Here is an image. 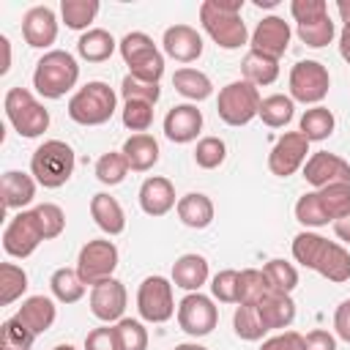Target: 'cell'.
<instances>
[{
	"label": "cell",
	"instance_id": "cell-1",
	"mask_svg": "<svg viewBox=\"0 0 350 350\" xmlns=\"http://www.w3.org/2000/svg\"><path fill=\"white\" fill-rule=\"evenodd\" d=\"M293 257L309 271H317L323 279L342 284L350 279V252L342 243H334L317 232L301 230L293 238Z\"/></svg>",
	"mask_w": 350,
	"mask_h": 350
},
{
	"label": "cell",
	"instance_id": "cell-2",
	"mask_svg": "<svg viewBox=\"0 0 350 350\" xmlns=\"http://www.w3.org/2000/svg\"><path fill=\"white\" fill-rule=\"evenodd\" d=\"M243 0H205L200 5V22L202 30L213 38L221 49H241L249 41L246 22L241 19Z\"/></svg>",
	"mask_w": 350,
	"mask_h": 350
},
{
	"label": "cell",
	"instance_id": "cell-3",
	"mask_svg": "<svg viewBox=\"0 0 350 350\" xmlns=\"http://www.w3.org/2000/svg\"><path fill=\"white\" fill-rule=\"evenodd\" d=\"M79 79V63L66 49H49L36 63L33 88L44 98H63Z\"/></svg>",
	"mask_w": 350,
	"mask_h": 350
},
{
	"label": "cell",
	"instance_id": "cell-4",
	"mask_svg": "<svg viewBox=\"0 0 350 350\" xmlns=\"http://www.w3.org/2000/svg\"><path fill=\"white\" fill-rule=\"evenodd\" d=\"M74 148L63 139H44L30 156V175L44 189H60L74 175Z\"/></svg>",
	"mask_w": 350,
	"mask_h": 350
},
{
	"label": "cell",
	"instance_id": "cell-5",
	"mask_svg": "<svg viewBox=\"0 0 350 350\" xmlns=\"http://www.w3.org/2000/svg\"><path fill=\"white\" fill-rule=\"evenodd\" d=\"M66 109H68V118L79 126H104L118 109V96L107 82L93 79L68 98Z\"/></svg>",
	"mask_w": 350,
	"mask_h": 350
},
{
	"label": "cell",
	"instance_id": "cell-6",
	"mask_svg": "<svg viewBox=\"0 0 350 350\" xmlns=\"http://www.w3.org/2000/svg\"><path fill=\"white\" fill-rule=\"evenodd\" d=\"M3 109L14 131L25 139H36L49 129V109L27 88H8Z\"/></svg>",
	"mask_w": 350,
	"mask_h": 350
},
{
	"label": "cell",
	"instance_id": "cell-7",
	"mask_svg": "<svg viewBox=\"0 0 350 350\" xmlns=\"http://www.w3.org/2000/svg\"><path fill=\"white\" fill-rule=\"evenodd\" d=\"M118 52L123 63L129 66L131 77H139L145 82H159L164 77V55L153 44V38L142 30H131L118 41Z\"/></svg>",
	"mask_w": 350,
	"mask_h": 350
},
{
	"label": "cell",
	"instance_id": "cell-8",
	"mask_svg": "<svg viewBox=\"0 0 350 350\" xmlns=\"http://www.w3.org/2000/svg\"><path fill=\"white\" fill-rule=\"evenodd\" d=\"M260 90L246 82V79H235V82H227L221 90H219V98H216V112L219 118L227 123V126H246L257 118L260 112Z\"/></svg>",
	"mask_w": 350,
	"mask_h": 350
},
{
	"label": "cell",
	"instance_id": "cell-9",
	"mask_svg": "<svg viewBox=\"0 0 350 350\" xmlns=\"http://www.w3.org/2000/svg\"><path fill=\"white\" fill-rule=\"evenodd\" d=\"M118 260H120V252L112 241L107 238H93L88 241L82 249H79V257H77V273L85 284L96 287L107 279H112L115 268H118Z\"/></svg>",
	"mask_w": 350,
	"mask_h": 350
},
{
	"label": "cell",
	"instance_id": "cell-10",
	"mask_svg": "<svg viewBox=\"0 0 350 350\" xmlns=\"http://www.w3.org/2000/svg\"><path fill=\"white\" fill-rule=\"evenodd\" d=\"M331 74L317 60H298L290 68V98L301 104H320L328 96Z\"/></svg>",
	"mask_w": 350,
	"mask_h": 350
},
{
	"label": "cell",
	"instance_id": "cell-11",
	"mask_svg": "<svg viewBox=\"0 0 350 350\" xmlns=\"http://www.w3.org/2000/svg\"><path fill=\"white\" fill-rule=\"evenodd\" d=\"M137 312L145 323H167L175 314L172 282L164 276H145L137 290Z\"/></svg>",
	"mask_w": 350,
	"mask_h": 350
},
{
	"label": "cell",
	"instance_id": "cell-12",
	"mask_svg": "<svg viewBox=\"0 0 350 350\" xmlns=\"http://www.w3.org/2000/svg\"><path fill=\"white\" fill-rule=\"evenodd\" d=\"M41 241H46V238H44L36 211H19L3 230V249L8 257H16V260L30 257Z\"/></svg>",
	"mask_w": 350,
	"mask_h": 350
},
{
	"label": "cell",
	"instance_id": "cell-13",
	"mask_svg": "<svg viewBox=\"0 0 350 350\" xmlns=\"http://www.w3.org/2000/svg\"><path fill=\"white\" fill-rule=\"evenodd\" d=\"M219 323V309L213 304V298L202 295V293H186L178 304V325L180 331H186L189 336L200 339L208 336Z\"/></svg>",
	"mask_w": 350,
	"mask_h": 350
},
{
	"label": "cell",
	"instance_id": "cell-14",
	"mask_svg": "<svg viewBox=\"0 0 350 350\" xmlns=\"http://www.w3.org/2000/svg\"><path fill=\"white\" fill-rule=\"evenodd\" d=\"M306 153H309V139L301 131H284L268 153V170L276 178H290L306 164L309 159Z\"/></svg>",
	"mask_w": 350,
	"mask_h": 350
},
{
	"label": "cell",
	"instance_id": "cell-15",
	"mask_svg": "<svg viewBox=\"0 0 350 350\" xmlns=\"http://www.w3.org/2000/svg\"><path fill=\"white\" fill-rule=\"evenodd\" d=\"M126 301H129L126 284L120 279H115V276L107 279V282H101V284H96V287H90V312L104 325L123 320Z\"/></svg>",
	"mask_w": 350,
	"mask_h": 350
},
{
	"label": "cell",
	"instance_id": "cell-16",
	"mask_svg": "<svg viewBox=\"0 0 350 350\" xmlns=\"http://www.w3.org/2000/svg\"><path fill=\"white\" fill-rule=\"evenodd\" d=\"M304 178L314 189H325L334 183H350V164L328 150H317L304 164Z\"/></svg>",
	"mask_w": 350,
	"mask_h": 350
},
{
	"label": "cell",
	"instance_id": "cell-17",
	"mask_svg": "<svg viewBox=\"0 0 350 350\" xmlns=\"http://www.w3.org/2000/svg\"><path fill=\"white\" fill-rule=\"evenodd\" d=\"M290 36H293L290 25H287L282 16L271 14V16H262V19L257 22V27H254L249 44H252L254 52L279 60V57L287 52V46H290Z\"/></svg>",
	"mask_w": 350,
	"mask_h": 350
},
{
	"label": "cell",
	"instance_id": "cell-18",
	"mask_svg": "<svg viewBox=\"0 0 350 350\" xmlns=\"http://www.w3.org/2000/svg\"><path fill=\"white\" fill-rule=\"evenodd\" d=\"M22 36L27 46L33 49H46L57 38V16L49 5H33L22 16Z\"/></svg>",
	"mask_w": 350,
	"mask_h": 350
},
{
	"label": "cell",
	"instance_id": "cell-19",
	"mask_svg": "<svg viewBox=\"0 0 350 350\" xmlns=\"http://www.w3.org/2000/svg\"><path fill=\"white\" fill-rule=\"evenodd\" d=\"M202 131V112L194 104H175L164 115V137L175 145L194 142Z\"/></svg>",
	"mask_w": 350,
	"mask_h": 350
},
{
	"label": "cell",
	"instance_id": "cell-20",
	"mask_svg": "<svg viewBox=\"0 0 350 350\" xmlns=\"http://www.w3.org/2000/svg\"><path fill=\"white\" fill-rule=\"evenodd\" d=\"M175 205H178V197H175V186H172L170 178L150 175V178L142 180V186H139V208H142V213L159 219V216H167Z\"/></svg>",
	"mask_w": 350,
	"mask_h": 350
},
{
	"label": "cell",
	"instance_id": "cell-21",
	"mask_svg": "<svg viewBox=\"0 0 350 350\" xmlns=\"http://www.w3.org/2000/svg\"><path fill=\"white\" fill-rule=\"evenodd\" d=\"M164 55L178 63H194L202 55V36L191 25H172L161 36Z\"/></svg>",
	"mask_w": 350,
	"mask_h": 350
},
{
	"label": "cell",
	"instance_id": "cell-22",
	"mask_svg": "<svg viewBox=\"0 0 350 350\" xmlns=\"http://www.w3.org/2000/svg\"><path fill=\"white\" fill-rule=\"evenodd\" d=\"M0 194L8 211H25V205H30L36 197V178L19 170H8L0 178Z\"/></svg>",
	"mask_w": 350,
	"mask_h": 350
},
{
	"label": "cell",
	"instance_id": "cell-23",
	"mask_svg": "<svg viewBox=\"0 0 350 350\" xmlns=\"http://www.w3.org/2000/svg\"><path fill=\"white\" fill-rule=\"evenodd\" d=\"M208 282V260L197 252L180 254L172 262V284L186 293H200V287Z\"/></svg>",
	"mask_w": 350,
	"mask_h": 350
},
{
	"label": "cell",
	"instance_id": "cell-24",
	"mask_svg": "<svg viewBox=\"0 0 350 350\" xmlns=\"http://www.w3.org/2000/svg\"><path fill=\"white\" fill-rule=\"evenodd\" d=\"M16 317H19L36 336H41V334H46V331L52 328V323H55V317H57V306H55V301H52L49 295H30V298L22 301Z\"/></svg>",
	"mask_w": 350,
	"mask_h": 350
},
{
	"label": "cell",
	"instance_id": "cell-25",
	"mask_svg": "<svg viewBox=\"0 0 350 350\" xmlns=\"http://www.w3.org/2000/svg\"><path fill=\"white\" fill-rule=\"evenodd\" d=\"M90 216L98 224V230L107 235H120L126 230V213L120 202L107 191H98L90 197Z\"/></svg>",
	"mask_w": 350,
	"mask_h": 350
},
{
	"label": "cell",
	"instance_id": "cell-26",
	"mask_svg": "<svg viewBox=\"0 0 350 350\" xmlns=\"http://www.w3.org/2000/svg\"><path fill=\"white\" fill-rule=\"evenodd\" d=\"M257 309H260V317H262V323H265L268 331L287 328L295 320V301L290 295H284V293L268 290L262 295V301H257Z\"/></svg>",
	"mask_w": 350,
	"mask_h": 350
},
{
	"label": "cell",
	"instance_id": "cell-27",
	"mask_svg": "<svg viewBox=\"0 0 350 350\" xmlns=\"http://www.w3.org/2000/svg\"><path fill=\"white\" fill-rule=\"evenodd\" d=\"M120 153L126 156L131 172H148V170L156 167L161 150H159L156 137H150V134H131V137L123 142Z\"/></svg>",
	"mask_w": 350,
	"mask_h": 350
},
{
	"label": "cell",
	"instance_id": "cell-28",
	"mask_svg": "<svg viewBox=\"0 0 350 350\" xmlns=\"http://www.w3.org/2000/svg\"><path fill=\"white\" fill-rule=\"evenodd\" d=\"M175 211H178V219H180L186 227H191V230H205V227H211L213 213H216L211 197L202 194V191H189V194L178 197Z\"/></svg>",
	"mask_w": 350,
	"mask_h": 350
},
{
	"label": "cell",
	"instance_id": "cell-29",
	"mask_svg": "<svg viewBox=\"0 0 350 350\" xmlns=\"http://www.w3.org/2000/svg\"><path fill=\"white\" fill-rule=\"evenodd\" d=\"M115 49H118V41L104 27H90L77 41V55L82 60H88V63H104V60L112 57Z\"/></svg>",
	"mask_w": 350,
	"mask_h": 350
},
{
	"label": "cell",
	"instance_id": "cell-30",
	"mask_svg": "<svg viewBox=\"0 0 350 350\" xmlns=\"http://www.w3.org/2000/svg\"><path fill=\"white\" fill-rule=\"evenodd\" d=\"M241 74L246 82H252L254 88H265V85H273L276 77H279V60L268 57V55H260L254 49H249L241 60Z\"/></svg>",
	"mask_w": 350,
	"mask_h": 350
},
{
	"label": "cell",
	"instance_id": "cell-31",
	"mask_svg": "<svg viewBox=\"0 0 350 350\" xmlns=\"http://www.w3.org/2000/svg\"><path fill=\"white\" fill-rule=\"evenodd\" d=\"M172 88L189 101H205L213 93L211 77L205 71H200V68H178L172 74Z\"/></svg>",
	"mask_w": 350,
	"mask_h": 350
},
{
	"label": "cell",
	"instance_id": "cell-32",
	"mask_svg": "<svg viewBox=\"0 0 350 350\" xmlns=\"http://www.w3.org/2000/svg\"><path fill=\"white\" fill-rule=\"evenodd\" d=\"M334 129H336V118H334V112H331L328 107H323V104L306 109V112L301 115V123H298V131H301L309 142H323V139H328V137L334 134Z\"/></svg>",
	"mask_w": 350,
	"mask_h": 350
},
{
	"label": "cell",
	"instance_id": "cell-33",
	"mask_svg": "<svg viewBox=\"0 0 350 350\" xmlns=\"http://www.w3.org/2000/svg\"><path fill=\"white\" fill-rule=\"evenodd\" d=\"M295 115V101L284 93H271L260 101V112L257 118L268 126V129H284Z\"/></svg>",
	"mask_w": 350,
	"mask_h": 350
},
{
	"label": "cell",
	"instance_id": "cell-34",
	"mask_svg": "<svg viewBox=\"0 0 350 350\" xmlns=\"http://www.w3.org/2000/svg\"><path fill=\"white\" fill-rule=\"evenodd\" d=\"M232 328H235V334L243 342H260L268 334V328H265V323L260 317L257 304H238L235 314H232Z\"/></svg>",
	"mask_w": 350,
	"mask_h": 350
},
{
	"label": "cell",
	"instance_id": "cell-35",
	"mask_svg": "<svg viewBox=\"0 0 350 350\" xmlns=\"http://www.w3.org/2000/svg\"><path fill=\"white\" fill-rule=\"evenodd\" d=\"M85 282L79 279L77 268H57L49 276V290L60 304H77L85 295Z\"/></svg>",
	"mask_w": 350,
	"mask_h": 350
},
{
	"label": "cell",
	"instance_id": "cell-36",
	"mask_svg": "<svg viewBox=\"0 0 350 350\" xmlns=\"http://www.w3.org/2000/svg\"><path fill=\"white\" fill-rule=\"evenodd\" d=\"M317 197H320V205L328 216V221H339L350 213V183H334V186H325V189H314Z\"/></svg>",
	"mask_w": 350,
	"mask_h": 350
},
{
	"label": "cell",
	"instance_id": "cell-37",
	"mask_svg": "<svg viewBox=\"0 0 350 350\" xmlns=\"http://www.w3.org/2000/svg\"><path fill=\"white\" fill-rule=\"evenodd\" d=\"M262 273H265L268 287H271L273 293L290 295V293L298 287V271H295V265L287 262V260H282V257L268 260V262L262 265Z\"/></svg>",
	"mask_w": 350,
	"mask_h": 350
},
{
	"label": "cell",
	"instance_id": "cell-38",
	"mask_svg": "<svg viewBox=\"0 0 350 350\" xmlns=\"http://www.w3.org/2000/svg\"><path fill=\"white\" fill-rule=\"evenodd\" d=\"M27 290V273L22 265L16 262H3L0 265V304L11 306L14 301H19Z\"/></svg>",
	"mask_w": 350,
	"mask_h": 350
},
{
	"label": "cell",
	"instance_id": "cell-39",
	"mask_svg": "<svg viewBox=\"0 0 350 350\" xmlns=\"http://www.w3.org/2000/svg\"><path fill=\"white\" fill-rule=\"evenodd\" d=\"M98 0H63L60 3V16L68 30H90L88 25L98 14Z\"/></svg>",
	"mask_w": 350,
	"mask_h": 350
},
{
	"label": "cell",
	"instance_id": "cell-40",
	"mask_svg": "<svg viewBox=\"0 0 350 350\" xmlns=\"http://www.w3.org/2000/svg\"><path fill=\"white\" fill-rule=\"evenodd\" d=\"M129 175V161L120 150H109V153H101L98 161H96V178L98 183L104 186H118L123 183V178Z\"/></svg>",
	"mask_w": 350,
	"mask_h": 350
},
{
	"label": "cell",
	"instance_id": "cell-41",
	"mask_svg": "<svg viewBox=\"0 0 350 350\" xmlns=\"http://www.w3.org/2000/svg\"><path fill=\"white\" fill-rule=\"evenodd\" d=\"M115 342L118 350H148V328L134 317H123L115 323Z\"/></svg>",
	"mask_w": 350,
	"mask_h": 350
},
{
	"label": "cell",
	"instance_id": "cell-42",
	"mask_svg": "<svg viewBox=\"0 0 350 350\" xmlns=\"http://www.w3.org/2000/svg\"><path fill=\"white\" fill-rule=\"evenodd\" d=\"M36 342V334L14 314L0 325V350H30Z\"/></svg>",
	"mask_w": 350,
	"mask_h": 350
},
{
	"label": "cell",
	"instance_id": "cell-43",
	"mask_svg": "<svg viewBox=\"0 0 350 350\" xmlns=\"http://www.w3.org/2000/svg\"><path fill=\"white\" fill-rule=\"evenodd\" d=\"M271 287H268V279H265V273L262 271H257V268H243L241 273H238V304H257V301H262V295L268 293ZM235 304V306H238Z\"/></svg>",
	"mask_w": 350,
	"mask_h": 350
},
{
	"label": "cell",
	"instance_id": "cell-44",
	"mask_svg": "<svg viewBox=\"0 0 350 350\" xmlns=\"http://www.w3.org/2000/svg\"><path fill=\"white\" fill-rule=\"evenodd\" d=\"M295 33H298V38H301L306 46H312V49H320V46H328V44L334 41V36H336V27H334L331 16L325 14V16L314 19V22L298 25V27H295Z\"/></svg>",
	"mask_w": 350,
	"mask_h": 350
},
{
	"label": "cell",
	"instance_id": "cell-45",
	"mask_svg": "<svg viewBox=\"0 0 350 350\" xmlns=\"http://www.w3.org/2000/svg\"><path fill=\"white\" fill-rule=\"evenodd\" d=\"M120 96H123V101H148L156 107V101L161 98V88H159V82H145L139 77L126 74L120 79Z\"/></svg>",
	"mask_w": 350,
	"mask_h": 350
},
{
	"label": "cell",
	"instance_id": "cell-46",
	"mask_svg": "<svg viewBox=\"0 0 350 350\" xmlns=\"http://www.w3.org/2000/svg\"><path fill=\"white\" fill-rule=\"evenodd\" d=\"M224 159H227V145L221 137H202L194 148V161L202 170H216L224 164Z\"/></svg>",
	"mask_w": 350,
	"mask_h": 350
},
{
	"label": "cell",
	"instance_id": "cell-47",
	"mask_svg": "<svg viewBox=\"0 0 350 350\" xmlns=\"http://www.w3.org/2000/svg\"><path fill=\"white\" fill-rule=\"evenodd\" d=\"M120 120L129 131H137V134H145L153 123V104L148 101H123V109H120Z\"/></svg>",
	"mask_w": 350,
	"mask_h": 350
},
{
	"label": "cell",
	"instance_id": "cell-48",
	"mask_svg": "<svg viewBox=\"0 0 350 350\" xmlns=\"http://www.w3.org/2000/svg\"><path fill=\"white\" fill-rule=\"evenodd\" d=\"M295 219H298L306 230H309V227H325V224H328V216H325V211H323V205H320L317 191H306V194L298 197V202H295Z\"/></svg>",
	"mask_w": 350,
	"mask_h": 350
},
{
	"label": "cell",
	"instance_id": "cell-49",
	"mask_svg": "<svg viewBox=\"0 0 350 350\" xmlns=\"http://www.w3.org/2000/svg\"><path fill=\"white\" fill-rule=\"evenodd\" d=\"M33 211H36V216H38V221H41V230H44V238H46V241L57 238V235L66 230V213H63L60 205H55V202H41V205H36Z\"/></svg>",
	"mask_w": 350,
	"mask_h": 350
},
{
	"label": "cell",
	"instance_id": "cell-50",
	"mask_svg": "<svg viewBox=\"0 0 350 350\" xmlns=\"http://www.w3.org/2000/svg\"><path fill=\"white\" fill-rule=\"evenodd\" d=\"M238 273L235 268H224L211 279V293L221 304H238Z\"/></svg>",
	"mask_w": 350,
	"mask_h": 350
},
{
	"label": "cell",
	"instance_id": "cell-51",
	"mask_svg": "<svg viewBox=\"0 0 350 350\" xmlns=\"http://www.w3.org/2000/svg\"><path fill=\"white\" fill-rule=\"evenodd\" d=\"M290 14H293L295 25H306V22H314V19L325 16L328 5H325V0H293Z\"/></svg>",
	"mask_w": 350,
	"mask_h": 350
},
{
	"label": "cell",
	"instance_id": "cell-52",
	"mask_svg": "<svg viewBox=\"0 0 350 350\" xmlns=\"http://www.w3.org/2000/svg\"><path fill=\"white\" fill-rule=\"evenodd\" d=\"M260 350H306V339L298 331H282L260 345Z\"/></svg>",
	"mask_w": 350,
	"mask_h": 350
},
{
	"label": "cell",
	"instance_id": "cell-53",
	"mask_svg": "<svg viewBox=\"0 0 350 350\" xmlns=\"http://www.w3.org/2000/svg\"><path fill=\"white\" fill-rule=\"evenodd\" d=\"M85 350H118L115 325H98L85 336Z\"/></svg>",
	"mask_w": 350,
	"mask_h": 350
},
{
	"label": "cell",
	"instance_id": "cell-54",
	"mask_svg": "<svg viewBox=\"0 0 350 350\" xmlns=\"http://www.w3.org/2000/svg\"><path fill=\"white\" fill-rule=\"evenodd\" d=\"M334 331L342 342L350 345V298H345L334 312Z\"/></svg>",
	"mask_w": 350,
	"mask_h": 350
},
{
	"label": "cell",
	"instance_id": "cell-55",
	"mask_svg": "<svg viewBox=\"0 0 350 350\" xmlns=\"http://www.w3.org/2000/svg\"><path fill=\"white\" fill-rule=\"evenodd\" d=\"M304 339H306V350H336V336L328 334L325 328H314Z\"/></svg>",
	"mask_w": 350,
	"mask_h": 350
},
{
	"label": "cell",
	"instance_id": "cell-56",
	"mask_svg": "<svg viewBox=\"0 0 350 350\" xmlns=\"http://www.w3.org/2000/svg\"><path fill=\"white\" fill-rule=\"evenodd\" d=\"M331 227H334V235H336L339 241H345V243H350V213H347L345 219H339V221H334Z\"/></svg>",
	"mask_w": 350,
	"mask_h": 350
},
{
	"label": "cell",
	"instance_id": "cell-57",
	"mask_svg": "<svg viewBox=\"0 0 350 350\" xmlns=\"http://www.w3.org/2000/svg\"><path fill=\"white\" fill-rule=\"evenodd\" d=\"M339 55H342V60L350 66V25H345L342 33H339Z\"/></svg>",
	"mask_w": 350,
	"mask_h": 350
},
{
	"label": "cell",
	"instance_id": "cell-58",
	"mask_svg": "<svg viewBox=\"0 0 350 350\" xmlns=\"http://www.w3.org/2000/svg\"><path fill=\"white\" fill-rule=\"evenodd\" d=\"M0 44H3V52H5V63L0 66V74H5V71L11 68V41H8L5 36H0Z\"/></svg>",
	"mask_w": 350,
	"mask_h": 350
},
{
	"label": "cell",
	"instance_id": "cell-59",
	"mask_svg": "<svg viewBox=\"0 0 350 350\" xmlns=\"http://www.w3.org/2000/svg\"><path fill=\"white\" fill-rule=\"evenodd\" d=\"M336 11H339L342 22L350 25V0H339V3H336Z\"/></svg>",
	"mask_w": 350,
	"mask_h": 350
},
{
	"label": "cell",
	"instance_id": "cell-60",
	"mask_svg": "<svg viewBox=\"0 0 350 350\" xmlns=\"http://www.w3.org/2000/svg\"><path fill=\"white\" fill-rule=\"evenodd\" d=\"M172 350H208V347L200 345V342H183V345H175Z\"/></svg>",
	"mask_w": 350,
	"mask_h": 350
},
{
	"label": "cell",
	"instance_id": "cell-61",
	"mask_svg": "<svg viewBox=\"0 0 350 350\" xmlns=\"http://www.w3.org/2000/svg\"><path fill=\"white\" fill-rule=\"evenodd\" d=\"M276 3H279V0H254V5H257V8H273Z\"/></svg>",
	"mask_w": 350,
	"mask_h": 350
},
{
	"label": "cell",
	"instance_id": "cell-62",
	"mask_svg": "<svg viewBox=\"0 0 350 350\" xmlns=\"http://www.w3.org/2000/svg\"><path fill=\"white\" fill-rule=\"evenodd\" d=\"M52 350H77V347H74V345H55Z\"/></svg>",
	"mask_w": 350,
	"mask_h": 350
}]
</instances>
